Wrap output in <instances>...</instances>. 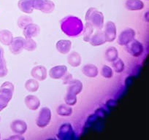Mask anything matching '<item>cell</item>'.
Listing matches in <instances>:
<instances>
[{
	"label": "cell",
	"instance_id": "1",
	"mask_svg": "<svg viewBox=\"0 0 149 140\" xmlns=\"http://www.w3.org/2000/svg\"><path fill=\"white\" fill-rule=\"evenodd\" d=\"M60 24L63 32L70 37H76L83 32L84 24L78 17L68 15L62 18Z\"/></svg>",
	"mask_w": 149,
	"mask_h": 140
},
{
	"label": "cell",
	"instance_id": "2",
	"mask_svg": "<svg viewBox=\"0 0 149 140\" xmlns=\"http://www.w3.org/2000/svg\"><path fill=\"white\" fill-rule=\"evenodd\" d=\"M84 85L79 80H72L68 83L64 101L67 104L72 107L77 103V96L82 91Z\"/></svg>",
	"mask_w": 149,
	"mask_h": 140
},
{
	"label": "cell",
	"instance_id": "3",
	"mask_svg": "<svg viewBox=\"0 0 149 140\" xmlns=\"http://www.w3.org/2000/svg\"><path fill=\"white\" fill-rule=\"evenodd\" d=\"M85 20L97 30H102L104 27V15L95 8H90L87 10Z\"/></svg>",
	"mask_w": 149,
	"mask_h": 140
},
{
	"label": "cell",
	"instance_id": "4",
	"mask_svg": "<svg viewBox=\"0 0 149 140\" xmlns=\"http://www.w3.org/2000/svg\"><path fill=\"white\" fill-rule=\"evenodd\" d=\"M34 10L45 14L51 13L55 9V4L51 0H31Z\"/></svg>",
	"mask_w": 149,
	"mask_h": 140
},
{
	"label": "cell",
	"instance_id": "5",
	"mask_svg": "<svg viewBox=\"0 0 149 140\" xmlns=\"http://www.w3.org/2000/svg\"><path fill=\"white\" fill-rule=\"evenodd\" d=\"M51 110L47 107L41 108L39 112V115L36 120V124L39 128H43L48 126L51 121Z\"/></svg>",
	"mask_w": 149,
	"mask_h": 140
},
{
	"label": "cell",
	"instance_id": "6",
	"mask_svg": "<svg viewBox=\"0 0 149 140\" xmlns=\"http://www.w3.org/2000/svg\"><path fill=\"white\" fill-rule=\"evenodd\" d=\"M135 31L133 28H127L123 30L117 39V43L121 46H126L135 38Z\"/></svg>",
	"mask_w": 149,
	"mask_h": 140
},
{
	"label": "cell",
	"instance_id": "7",
	"mask_svg": "<svg viewBox=\"0 0 149 140\" xmlns=\"http://www.w3.org/2000/svg\"><path fill=\"white\" fill-rule=\"evenodd\" d=\"M127 53L133 57H139L143 53L144 47L143 45L137 40L134 39L128 45H126Z\"/></svg>",
	"mask_w": 149,
	"mask_h": 140
},
{
	"label": "cell",
	"instance_id": "8",
	"mask_svg": "<svg viewBox=\"0 0 149 140\" xmlns=\"http://www.w3.org/2000/svg\"><path fill=\"white\" fill-rule=\"evenodd\" d=\"M104 37L106 42H113L117 37L116 26L113 21H107L104 25Z\"/></svg>",
	"mask_w": 149,
	"mask_h": 140
},
{
	"label": "cell",
	"instance_id": "9",
	"mask_svg": "<svg viewBox=\"0 0 149 140\" xmlns=\"http://www.w3.org/2000/svg\"><path fill=\"white\" fill-rule=\"evenodd\" d=\"M31 75L34 79L37 81L45 80L48 76V71L47 69L42 65H37L33 67L31 70Z\"/></svg>",
	"mask_w": 149,
	"mask_h": 140
},
{
	"label": "cell",
	"instance_id": "10",
	"mask_svg": "<svg viewBox=\"0 0 149 140\" xmlns=\"http://www.w3.org/2000/svg\"><path fill=\"white\" fill-rule=\"evenodd\" d=\"M67 73V67L65 65H58L49 70L50 78L54 80L61 79Z\"/></svg>",
	"mask_w": 149,
	"mask_h": 140
},
{
	"label": "cell",
	"instance_id": "11",
	"mask_svg": "<svg viewBox=\"0 0 149 140\" xmlns=\"http://www.w3.org/2000/svg\"><path fill=\"white\" fill-rule=\"evenodd\" d=\"M24 38L21 37H17L13 38L12 42L10 43V51L14 55H18L21 53L24 50Z\"/></svg>",
	"mask_w": 149,
	"mask_h": 140
},
{
	"label": "cell",
	"instance_id": "12",
	"mask_svg": "<svg viewBox=\"0 0 149 140\" xmlns=\"http://www.w3.org/2000/svg\"><path fill=\"white\" fill-rule=\"evenodd\" d=\"M10 128L14 134L23 135L26 132L28 125L26 123L22 120H15L11 123Z\"/></svg>",
	"mask_w": 149,
	"mask_h": 140
},
{
	"label": "cell",
	"instance_id": "13",
	"mask_svg": "<svg viewBox=\"0 0 149 140\" xmlns=\"http://www.w3.org/2000/svg\"><path fill=\"white\" fill-rule=\"evenodd\" d=\"M14 94V85L10 82H5L0 87V94L9 101H11Z\"/></svg>",
	"mask_w": 149,
	"mask_h": 140
},
{
	"label": "cell",
	"instance_id": "14",
	"mask_svg": "<svg viewBox=\"0 0 149 140\" xmlns=\"http://www.w3.org/2000/svg\"><path fill=\"white\" fill-rule=\"evenodd\" d=\"M24 103L27 108L31 111H36L40 107V100L34 95L26 96L24 98Z\"/></svg>",
	"mask_w": 149,
	"mask_h": 140
},
{
	"label": "cell",
	"instance_id": "15",
	"mask_svg": "<svg viewBox=\"0 0 149 140\" xmlns=\"http://www.w3.org/2000/svg\"><path fill=\"white\" fill-rule=\"evenodd\" d=\"M40 32V28L37 24H30L24 28L23 34L25 38H34L37 37Z\"/></svg>",
	"mask_w": 149,
	"mask_h": 140
},
{
	"label": "cell",
	"instance_id": "16",
	"mask_svg": "<svg viewBox=\"0 0 149 140\" xmlns=\"http://www.w3.org/2000/svg\"><path fill=\"white\" fill-rule=\"evenodd\" d=\"M105 42L106 40L105 37H104V31H102V30H97L95 34H93L89 40L90 45L94 47L102 45Z\"/></svg>",
	"mask_w": 149,
	"mask_h": 140
},
{
	"label": "cell",
	"instance_id": "17",
	"mask_svg": "<svg viewBox=\"0 0 149 140\" xmlns=\"http://www.w3.org/2000/svg\"><path fill=\"white\" fill-rule=\"evenodd\" d=\"M56 48L59 53L66 55L70 53L72 48V42L68 40H60L56 44Z\"/></svg>",
	"mask_w": 149,
	"mask_h": 140
},
{
	"label": "cell",
	"instance_id": "18",
	"mask_svg": "<svg viewBox=\"0 0 149 140\" xmlns=\"http://www.w3.org/2000/svg\"><path fill=\"white\" fill-rule=\"evenodd\" d=\"M82 73L90 78H97L99 74L98 67L92 64H87L82 68Z\"/></svg>",
	"mask_w": 149,
	"mask_h": 140
},
{
	"label": "cell",
	"instance_id": "19",
	"mask_svg": "<svg viewBox=\"0 0 149 140\" xmlns=\"http://www.w3.org/2000/svg\"><path fill=\"white\" fill-rule=\"evenodd\" d=\"M124 5L126 9L130 11L142 10L145 7L142 0H126Z\"/></svg>",
	"mask_w": 149,
	"mask_h": 140
},
{
	"label": "cell",
	"instance_id": "20",
	"mask_svg": "<svg viewBox=\"0 0 149 140\" xmlns=\"http://www.w3.org/2000/svg\"><path fill=\"white\" fill-rule=\"evenodd\" d=\"M18 7L20 10L24 13L31 14L34 11L31 0H20L18 2Z\"/></svg>",
	"mask_w": 149,
	"mask_h": 140
},
{
	"label": "cell",
	"instance_id": "21",
	"mask_svg": "<svg viewBox=\"0 0 149 140\" xmlns=\"http://www.w3.org/2000/svg\"><path fill=\"white\" fill-rule=\"evenodd\" d=\"M81 56L78 52L70 53L67 57V62L72 67H78L81 66Z\"/></svg>",
	"mask_w": 149,
	"mask_h": 140
},
{
	"label": "cell",
	"instance_id": "22",
	"mask_svg": "<svg viewBox=\"0 0 149 140\" xmlns=\"http://www.w3.org/2000/svg\"><path fill=\"white\" fill-rule=\"evenodd\" d=\"M13 40L12 32L8 29H3L0 31V42L4 45H10Z\"/></svg>",
	"mask_w": 149,
	"mask_h": 140
},
{
	"label": "cell",
	"instance_id": "23",
	"mask_svg": "<svg viewBox=\"0 0 149 140\" xmlns=\"http://www.w3.org/2000/svg\"><path fill=\"white\" fill-rule=\"evenodd\" d=\"M73 110L71 106L68 104H61L57 107L56 113L59 116L62 117H70L72 115Z\"/></svg>",
	"mask_w": 149,
	"mask_h": 140
},
{
	"label": "cell",
	"instance_id": "24",
	"mask_svg": "<svg viewBox=\"0 0 149 140\" xmlns=\"http://www.w3.org/2000/svg\"><path fill=\"white\" fill-rule=\"evenodd\" d=\"M105 58L109 62H113L118 58V51L116 48L113 46H110L106 50Z\"/></svg>",
	"mask_w": 149,
	"mask_h": 140
},
{
	"label": "cell",
	"instance_id": "25",
	"mask_svg": "<svg viewBox=\"0 0 149 140\" xmlns=\"http://www.w3.org/2000/svg\"><path fill=\"white\" fill-rule=\"evenodd\" d=\"M26 90L30 93H35L37 92L40 88V84L38 81L35 79H29L27 80L26 82L24 85Z\"/></svg>",
	"mask_w": 149,
	"mask_h": 140
},
{
	"label": "cell",
	"instance_id": "26",
	"mask_svg": "<svg viewBox=\"0 0 149 140\" xmlns=\"http://www.w3.org/2000/svg\"><path fill=\"white\" fill-rule=\"evenodd\" d=\"M94 28L92 26L91 24L88 22H86L85 25L84 26V29H83V34H84V41L86 42H89L91 36L94 34Z\"/></svg>",
	"mask_w": 149,
	"mask_h": 140
},
{
	"label": "cell",
	"instance_id": "27",
	"mask_svg": "<svg viewBox=\"0 0 149 140\" xmlns=\"http://www.w3.org/2000/svg\"><path fill=\"white\" fill-rule=\"evenodd\" d=\"M72 131V128L70 123L64 124L59 128V131H58V138L64 139L65 135H69L70 137H71Z\"/></svg>",
	"mask_w": 149,
	"mask_h": 140
},
{
	"label": "cell",
	"instance_id": "28",
	"mask_svg": "<svg viewBox=\"0 0 149 140\" xmlns=\"http://www.w3.org/2000/svg\"><path fill=\"white\" fill-rule=\"evenodd\" d=\"M37 44L35 41L33 40V38H25L24 40V49L27 51H34L37 49Z\"/></svg>",
	"mask_w": 149,
	"mask_h": 140
},
{
	"label": "cell",
	"instance_id": "29",
	"mask_svg": "<svg viewBox=\"0 0 149 140\" xmlns=\"http://www.w3.org/2000/svg\"><path fill=\"white\" fill-rule=\"evenodd\" d=\"M18 26L19 28L24 29L27 25L30 24H32L33 20L31 17L28 16V15H21L18 18Z\"/></svg>",
	"mask_w": 149,
	"mask_h": 140
},
{
	"label": "cell",
	"instance_id": "30",
	"mask_svg": "<svg viewBox=\"0 0 149 140\" xmlns=\"http://www.w3.org/2000/svg\"><path fill=\"white\" fill-rule=\"evenodd\" d=\"M112 63H113V64H112L113 69V70L116 73H121V72H123L124 68H125V65H124V63L122 61V59L118 58L116 60H115Z\"/></svg>",
	"mask_w": 149,
	"mask_h": 140
},
{
	"label": "cell",
	"instance_id": "31",
	"mask_svg": "<svg viewBox=\"0 0 149 140\" xmlns=\"http://www.w3.org/2000/svg\"><path fill=\"white\" fill-rule=\"evenodd\" d=\"M101 75L105 79H110L113 77V70L109 66L104 65L102 67Z\"/></svg>",
	"mask_w": 149,
	"mask_h": 140
},
{
	"label": "cell",
	"instance_id": "32",
	"mask_svg": "<svg viewBox=\"0 0 149 140\" xmlns=\"http://www.w3.org/2000/svg\"><path fill=\"white\" fill-rule=\"evenodd\" d=\"M8 74V69L7 67L6 61L5 58L0 61V78H5Z\"/></svg>",
	"mask_w": 149,
	"mask_h": 140
},
{
	"label": "cell",
	"instance_id": "33",
	"mask_svg": "<svg viewBox=\"0 0 149 140\" xmlns=\"http://www.w3.org/2000/svg\"><path fill=\"white\" fill-rule=\"evenodd\" d=\"M9 102L10 101L7 98L2 96V95H0V112L3 110L4 109H5L8 107Z\"/></svg>",
	"mask_w": 149,
	"mask_h": 140
},
{
	"label": "cell",
	"instance_id": "34",
	"mask_svg": "<svg viewBox=\"0 0 149 140\" xmlns=\"http://www.w3.org/2000/svg\"><path fill=\"white\" fill-rule=\"evenodd\" d=\"M61 79L63 80V84H64V85H68L69 82L72 80V75L67 73Z\"/></svg>",
	"mask_w": 149,
	"mask_h": 140
},
{
	"label": "cell",
	"instance_id": "35",
	"mask_svg": "<svg viewBox=\"0 0 149 140\" xmlns=\"http://www.w3.org/2000/svg\"><path fill=\"white\" fill-rule=\"evenodd\" d=\"M9 139H12V140H24L25 139L23 135H21V134H15V135L12 136L9 138Z\"/></svg>",
	"mask_w": 149,
	"mask_h": 140
},
{
	"label": "cell",
	"instance_id": "36",
	"mask_svg": "<svg viewBox=\"0 0 149 140\" xmlns=\"http://www.w3.org/2000/svg\"><path fill=\"white\" fill-rule=\"evenodd\" d=\"M4 58V49L0 47V61Z\"/></svg>",
	"mask_w": 149,
	"mask_h": 140
},
{
	"label": "cell",
	"instance_id": "37",
	"mask_svg": "<svg viewBox=\"0 0 149 140\" xmlns=\"http://www.w3.org/2000/svg\"><path fill=\"white\" fill-rule=\"evenodd\" d=\"M0 139H1V134H0Z\"/></svg>",
	"mask_w": 149,
	"mask_h": 140
},
{
	"label": "cell",
	"instance_id": "38",
	"mask_svg": "<svg viewBox=\"0 0 149 140\" xmlns=\"http://www.w3.org/2000/svg\"><path fill=\"white\" fill-rule=\"evenodd\" d=\"M0 121H1V118H0Z\"/></svg>",
	"mask_w": 149,
	"mask_h": 140
}]
</instances>
